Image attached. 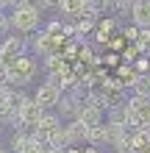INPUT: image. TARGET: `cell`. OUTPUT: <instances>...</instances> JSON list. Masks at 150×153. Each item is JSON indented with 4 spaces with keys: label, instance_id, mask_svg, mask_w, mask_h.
Wrapping results in <instances>:
<instances>
[{
    "label": "cell",
    "instance_id": "cell-1",
    "mask_svg": "<svg viewBox=\"0 0 150 153\" xmlns=\"http://www.w3.org/2000/svg\"><path fill=\"white\" fill-rule=\"evenodd\" d=\"M8 20H11V31L14 33L31 36V33H36L42 28V22H45V11L36 8L33 3H22V6L8 8Z\"/></svg>",
    "mask_w": 150,
    "mask_h": 153
},
{
    "label": "cell",
    "instance_id": "cell-2",
    "mask_svg": "<svg viewBox=\"0 0 150 153\" xmlns=\"http://www.w3.org/2000/svg\"><path fill=\"white\" fill-rule=\"evenodd\" d=\"M64 39H67V36H53V33H47V31H42V28H39L36 33H31L28 48H31L33 53H39V56H47V53H53Z\"/></svg>",
    "mask_w": 150,
    "mask_h": 153
},
{
    "label": "cell",
    "instance_id": "cell-3",
    "mask_svg": "<svg viewBox=\"0 0 150 153\" xmlns=\"http://www.w3.org/2000/svg\"><path fill=\"white\" fill-rule=\"evenodd\" d=\"M33 100H36L45 111H50V109H56L58 100H61V89H58L56 84H50V81L45 78V81L36 86V92H33Z\"/></svg>",
    "mask_w": 150,
    "mask_h": 153
},
{
    "label": "cell",
    "instance_id": "cell-4",
    "mask_svg": "<svg viewBox=\"0 0 150 153\" xmlns=\"http://www.w3.org/2000/svg\"><path fill=\"white\" fill-rule=\"evenodd\" d=\"M20 123L25 125V128H36L39 125V120L45 117V109L33 100V97H22V103H20Z\"/></svg>",
    "mask_w": 150,
    "mask_h": 153
},
{
    "label": "cell",
    "instance_id": "cell-5",
    "mask_svg": "<svg viewBox=\"0 0 150 153\" xmlns=\"http://www.w3.org/2000/svg\"><path fill=\"white\" fill-rule=\"evenodd\" d=\"M131 22L139 28H150V0H134L131 3Z\"/></svg>",
    "mask_w": 150,
    "mask_h": 153
},
{
    "label": "cell",
    "instance_id": "cell-6",
    "mask_svg": "<svg viewBox=\"0 0 150 153\" xmlns=\"http://www.w3.org/2000/svg\"><path fill=\"white\" fill-rule=\"evenodd\" d=\"M58 14L69 17V20H78V17L89 14V6H86V0H61L58 3Z\"/></svg>",
    "mask_w": 150,
    "mask_h": 153
},
{
    "label": "cell",
    "instance_id": "cell-7",
    "mask_svg": "<svg viewBox=\"0 0 150 153\" xmlns=\"http://www.w3.org/2000/svg\"><path fill=\"white\" fill-rule=\"evenodd\" d=\"M111 28H114V17L100 20L98 25H95V39H98V42H106V39H109V33H111Z\"/></svg>",
    "mask_w": 150,
    "mask_h": 153
},
{
    "label": "cell",
    "instance_id": "cell-8",
    "mask_svg": "<svg viewBox=\"0 0 150 153\" xmlns=\"http://www.w3.org/2000/svg\"><path fill=\"white\" fill-rule=\"evenodd\" d=\"M78 59L83 61V64H98L100 56H95V50L89 48V45H81V50H78Z\"/></svg>",
    "mask_w": 150,
    "mask_h": 153
},
{
    "label": "cell",
    "instance_id": "cell-9",
    "mask_svg": "<svg viewBox=\"0 0 150 153\" xmlns=\"http://www.w3.org/2000/svg\"><path fill=\"white\" fill-rule=\"evenodd\" d=\"M139 56H142V53H139V50H136V45L131 42V48H125V50H122V56H120V59L125 61V64H134V61H136Z\"/></svg>",
    "mask_w": 150,
    "mask_h": 153
},
{
    "label": "cell",
    "instance_id": "cell-10",
    "mask_svg": "<svg viewBox=\"0 0 150 153\" xmlns=\"http://www.w3.org/2000/svg\"><path fill=\"white\" fill-rule=\"evenodd\" d=\"M134 70H136L139 75H150V59H147V56H139V59L134 61Z\"/></svg>",
    "mask_w": 150,
    "mask_h": 153
},
{
    "label": "cell",
    "instance_id": "cell-11",
    "mask_svg": "<svg viewBox=\"0 0 150 153\" xmlns=\"http://www.w3.org/2000/svg\"><path fill=\"white\" fill-rule=\"evenodd\" d=\"M8 33H11V20H8L6 11H0V39L8 36Z\"/></svg>",
    "mask_w": 150,
    "mask_h": 153
},
{
    "label": "cell",
    "instance_id": "cell-12",
    "mask_svg": "<svg viewBox=\"0 0 150 153\" xmlns=\"http://www.w3.org/2000/svg\"><path fill=\"white\" fill-rule=\"evenodd\" d=\"M122 39H125V42H136V39H139V25L131 22V28L122 31Z\"/></svg>",
    "mask_w": 150,
    "mask_h": 153
},
{
    "label": "cell",
    "instance_id": "cell-13",
    "mask_svg": "<svg viewBox=\"0 0 150 153\" xmlns=\"http://www.w3.org/2000/svg\"><path fill=\"white\" fill-rule=\"evenodd\" d=\"M103 61H106V64H111V67H114V64L120 61V56H117V53H106V59H103Z\"/></svg>",
    "mask_w": 150,
    "mask_h": 153
}]
</instances>
